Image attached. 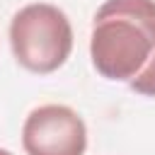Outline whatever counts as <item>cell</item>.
I'll list each match as a JSON object with an SVG mask.
<instances>
[{"mask_svg":"<svg viewBox=\"0 0 155 155\" xmlns=\"http://www.w3.org/2000/svg\"><path fill=\"white\" fill-rule=\"evenodd\" d=\"M155 53V0H104L92 19L90 58L114 82H131Z\"/></svg>","mask_w":155,"mask_h":155,"instance_id":"6da1fadb","label":"cell"},{"mask_svg":"<svg viewBox=\"0 0 155 155\" xmlns=\"http://www.w3.org/2000/svg\"><path fill=\"white\" fill-rule=\"evenodd\" d=\"M22 148L27 155H85L87 126L68 104H41L22 124Z\"/></svg>","mask_w":155,"mask_h":155,"instance_id":"3957f363","label":"cell"},{"mask_svg":"<svg viewBox=\"0 0 155 155\" xmlns=\"http://www.w3.org/2000/svg\"><path fill=\"white\" fill-rule=\"evenodd\" d=\"M0 155H15V153H10L7 148H0Z\"/></svg>","mask_w":155,"mask_h":155,"instance_id":"5b68a950","label":"cell"},{"mask_svg":"<svg viewBox=\"0 0 155 155\" xmlns=\"http://www.w3.org/2000/svg\"><path fill=\"white\" fill-rule=\"evenodd\" d=\"M128 87L136 92V94H143V97H155V53L150 56V61L145 63V68L128 82Z\"/></svg>","mask_w":155,"mask_h":155,"instance_id":"277c9868","label":"cell"},{"mask_svg":"<svg viewBox=\"0 0 155 155\" xmlns=\"http://www.w3.org/2000/svg\"><path fill=\"white\" fill-rule=\"evenodd\" d=\"M10 48L15 61L36 75L56 73L73 51L68 15L51 2H29L10 19Z\"/></svg>","mask_w":155,"mask_h":155,"instance_id":"7a4b0ae2","label":"cell"}]
</instances>
